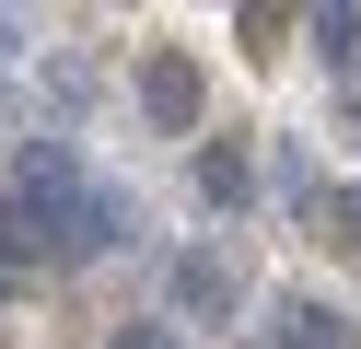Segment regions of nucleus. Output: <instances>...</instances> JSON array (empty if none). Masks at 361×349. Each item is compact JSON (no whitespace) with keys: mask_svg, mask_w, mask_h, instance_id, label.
Wrapping results in <instances>:
<instances>
[{"mask_svg":"<svg viewBox=\"0 0 361 349\" xmlns=\"http://www.w3.org/2000/svg\"><path fill=\"white\" fill-rule=\"evenodd\" d=\"M140 116H152V128H175V140L210 116V82H198L187 47H140Z\"/></svg>","mask_w":361,"mask_h":349,"instance_id":"obj_1","label":"nucleus"},{"mask_svg":"<svg viewBox=\"0 0 361 349\" xmlns=\"http://www.w3.org/2000/svg\"><path fill=\"white\" fill-rule=\"evenodd\" d=\"M233 302H245V268H233V256H221V245H187V256H175V314H233Z\"/></svg>","mask_w":361,"mask_h":349,"instance_id":"obj_2","label":"nucleus"},{"mask_svg":"<svg viewBox=\"0 0 361 349\" xmlns=\"http://www.w3.org/2000/svg\"><path fill=\"white\" fill-rule=\"evenodd\" d=\"M268 349H361V326L338 302H314V291H280L268 302Z\"/></svg>","mask_w":361,"mask_h":349,"instance_id":"obj_3","label":"nucleus"},{"mask_svg":"<svg viewBox=\"0 0 361 349\" xmlns=\"http://www.w3.org/2000/svg\"><path fill=\"white\" fill-rule=\"evenodd\" d=\"M291 35H303L326 70H350V59H361V12H350V0H314V12H291Z\"/></svg>","mask_w":361,"mask_h":349,"instance_id":"obj_4","label":"nucleus"},{"mask_svg":"<svg viewBox=\"0 0 361 349\" xmlns=\"http://www.w3.org/2000/svg\"><path fill=\"white\" fill-rule=\"evenodd\" d=\"M198 198H210V209H245V198H257V163H245L233 140H198Z\"/></svg>","mask_w":361,"mask_h":349,"instance_id":"obj_5","label":"nucleus"},{"mask_svg":"<svg viewBox=\"0 0 361 349\" xmlns=\"http://www.w3.org/2000/svg\"><path fill=\"white\" fill-rule=\"evenodd\" d=\"M303 209L326 221V245H338V256H361V186H314Z\"/></svg>","mask_w":361,"mask_h":349,"instance_id":"obj_6","label":"nucleus"},{"mask_svg":"<svg viewBox=\"0 0 361 349\" xmlns=\"http://www.w3.org/2000/svg\"><path fill=\"white\" fill-rule=\"evenodd\" d=\"M233 35L257 47V59H280V35H291V12H268V0H257V12H233Z\"/></svg>","mask_w":361,"mask_h":349,"instance_id":"obj_7","label":"nucleus"},{"mask_svg":"<svg viewBox=\"0 0 361 349\" xmlns=\"http://www.w3.org/2000/svg\"><path fill=\"white\" fill-rule=\"evenodd\" d=\"M117 349H175V326H117Z\"/></svg>","mask_w":361,"mask_h":349,"instance_id":"obj_8","label":"nucleus"},{"mask_svg":"<svg viewBox=\"0 0 361 349\" xmlns=\"http://www.w3.org/2000/svg\"><path fill=\"white\" fill-rule=\"evenodd\" d=\"M338 128H350V140H361V82H350V93H338Z\"/></svg>","mask_w":361,"mask_h":349,"instance_id":"obj_9","label":"nucleus"},{"mask_svg":"<svg viewBox=\"0 0 361 349\" xmlns=\"http://www.w3.org/2000/svg\"><path fill=\"white\" fill-rule=\"evenodd\" d=\"M0 302H12V268H0Z\"/></svg>","mask_w":361,"mask_h":349,"instance_id":"obj_10","label":"nucleus"}]
</instances>
